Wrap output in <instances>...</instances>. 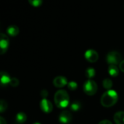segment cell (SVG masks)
<instances>
[{
	"label": "cell",
	"instance_id": "d6986e66",
	"mask_svg": "<svg viewBox=\"0 0 124 124\" xmlns=\"http://www.w3.org/2000/svg\"><path fill=\"white\" fill-rule=\"evenodd\" d=\"M7 104L6 101H4V100H1V102H0V113H4L7 110Z\"/></svg>",
	"mask_w": 124,
	"mask_h": 124
},
{
	"label": "cell",
	"instance_id": "d4e9b609",
	"mask_svg": "<svg viewBox=\"0 0 124 124\" xmlns=\"http://www.w3.org/2000/svg\"><path fill=\"white\" fill-rule=\"evenodd\" d=\"M0 124H7L3 117H0Z\"/></svg>",
	"mask_w": 124,
	"mask_h": 124
},
{
	"label": "cell",
	"instance_id": "603a6c76",
	"mask_svg": "<svg viewBox=\"0 0 124 124\" xmlns=\"http://www.w3.org/2000/svg\"><path fill=\"white\" fill-rule=\"evenodd\" d=\"M119 68H120V70H121V71L124 72V60H122V61L121 62V63L119 64Z\"/></svg>",
	"mask_w": 124,
	"mask_h": 124
},
{
	"label": "cell",
	"instance_id": "7402d4cb",
	"mask_svg": "<svg viewBox=\"0 0 124 124\" xmlns=\"http://www.w3.org/2000/svg\"><path fill=\"white\" fill-rule=\"evenodd\" d=\"M40 94H41V96L43 97V99H44V98H46V97L48 96V91L46 90V89H43V90L41 91Z\"/></svg>",
	"mask_w": 124,
	"mask_h": 124
},
{
	"label": "cell",
	"instance_id": "5b68a950",
	"mask_svg": "<svg viewBox=\"0 0 124 124\" xmlns=\"http://www.w3.org/2000/svg\"><path fill=\"white\" fill-rule=\"evenodd\" d=\"M73 119L72 114L70 111L68 110H62L58 117V120L61 124H67L71 122Z\"/></svg>",
	"mask_w": 124,
	"mask_h": 124
},
{
	"label": "cell",
	"instance_id": "ffe728a7",
	"mask_svg": "<svg viewBox=\"0 0 124 124\" xmlns=\"http://www.w3.org/2000/svg\"><path fill=\"white\" fill-rule=\"evenodd\" d=\"M28 2L33 7H39L42 4L41 0H29Z\"/></svg>",
	"mask_w": 124,
	"mask_h": 124
},
{
	"label": "cell",
	"instance_id": "9c48e42d",
	"mask_svg": "<svg viewBox=\"0 0 124 124\" xmlns=\"http://www.w3.org/2000/svg\"><path fill=\"white\" fill-rule=\"evenodd\" d=\"M68 84L67 78L62 76H58L55 77L53 80V84L57 88H62Z\"/></svg>",
	"mask_w": 124,
	"mask_h": 124
},
{
	"label": "cell",
	"instance_id": "30bf717a",
	"mask_svg": "<svg viewBox=\"0 0 124 124\" xmlns=\"http://www.w3.org/2000/svg\"><path fill=\"white\" fill-rule=\"evenodd\" d=\"M0 76H1V85L2 87L7 86L8 84H10L11 79L12 78L10 77V76L5 71H1L0 73Z\"/></svg>",
	"mask_w": 124,
	"mask_h": 124
},
{
	"label": "cell",
	"instance_id": "277c9868",
	"mask_svg": "<svg viewBox=\"0 0 124 124\" xmlns=\"http://www.w3.org/2000/svg\"><path fill=\"white\" fill-rule=\"evenodd\" d=\"M83 89H84V92L86 94L90 95V96L94 95L97 93V84H96V82L94 81L89 79L86 81H85V83L84 84Z\"/></svg>",
	"mask_w": 124,
	"mask_h": 124
},
{
	"label": "cell",
	"instance_id": "44dd1931",
	"mask_svg": "<svg viewBox=\"0 0 124 124\" xmlns=\"http://www.w3.org/2000/svg\"><path fill=\"white\" fill-rule=\"evenodd\" d=\"M12 86L13 87H16L19 85V80L16 78H12L10 84H9Z\"/></svg>",
	"mask_w": 124,
	"mask_h": 124
},
{
	"label": "cell",
	"instance_id": "484cf974",
	"mask_svg": "<svg viewBox=\"0 0 124 124\" xmlns=\"http://www.w3.org/2000/svg\"><path fill=\"white\" fill-rule=\"evenodd\" d=\"M33 124H41L40 123H39V122H35V123H33Z\"/></svg>",
	"mask_w": 124,
	"mask_h": 124
},
{
	"label": "cell",
	"instance_id": "cb8c5ba5",
	"mask_svg": "<svg viewBox=\"0 0 124 124\" xmlns=\"http://www.w3.org/2000/svg\"><path fill=\"white\" fill-rule=\"evenodd\" d=\"M98 124H113L111 121H108V120H103L102 121H100Z\"/></svg>",
	"mask_w": 124,
	"mask_h": 124
},
{
	"label": "cell",
	"instance_id": "7a4b0ae2",
	"mask_svg": "<svg viewBox=\"0 0 124 124\" xmlns=\"http://www.w3.org/2000/svg\"><path fill=\"white\" fill-rule=\"evenodd\" d=\"M54 100V103L57 105V107L60 108H65L69 104L70 97L65 90L60 89L56 92Z\"/></svg>",
	"mask_w": 124,
	"mask_h": 124
},
{
	"label": "cell",
	"instance_id": "6da1fadb",
	"mask_svg": "<svg viewBox=\"0 0 124 124\" xmlns=\"http://www.w3.org/2000/svg\"><path fill=\"white\" fill-rule=\"evenodd\" d=\"M118 95L117 92L113 89H110L106 91L101 97V104L102 106L106 108H110L113 106L118 101Z\"/></svg>",
	"mask_w": 124,
	"mask_h": 124
},
{
	"label": "cell",
	"instance_id": "8fae6325",
	"mask_svg": "<svg viewBox=\"0 0 124 124\" xmlns=\"http://www.w3.org/2000/svg\"><path fill=\"white\" fill-rule=\"evenodd\" d=\"M114 121L116 124H124V112L119 111L114 115Z\"/></svg>",
	"mask_w": 124,
	"mask_h": 124
},
{
	"label": "cell",
	"instance_id": "4fadbf2b",
	"mask_svg": "<svg viewBox=\"0 0 124 124\" xmlns=\"http://www.w3.org/2000/svg\"><path fill=\"white\" fill-rule=\"evenodd\" d=\"M26 120H27V116L25 113L20 112L16 115L15 121L18 124H23L26 121Z\"/></svg>",
	"mask_w": 124,
	"mask_h": 124
},
{
	"label": "cell",
	"instance_id": "8992f818",
	"mask_svg": "<svg viewBox=\"0 0 124 124\" xmlns=\"http://www.w3.org/2000/svg\"><path fill=\"white\" fill-rule=\"evenodd\" d=\"M85 58L90 62H95L99 59V54L94 49H90L86 51L84 54Z\"/></svg>",
	"mask_w": 124,
	"mask_h": 124
},
{
	"label": "cell",
	"instance_id": "ac0fdd59",
	"mask_svg": "<svg viewBox=\"0 0 124 124\" xmlns=\"http://www.w3.org/2000/svg\"><path fill=\"white\" fill-rule=\"evenodd\" d=\"M68 89L70 90L74 91V90H76L78 88V84L76 81H69L68 84Z\"/></svg>",
	"mask_w": 124,
	"mask_h": 124
},
{
	"label": "cell",
	"instance_id": "3957f363",
	"mask_svg": "<svg viewBox=\"0 0 124 124\" xmlns=\"http://www.w3.org/2000/svg\"><path fill=\"white\" fill-rule=\"evenodd\" d=\"M122 56L121 54L117 51H111L110 52L106 57L107 62L110 65H117L120 64L121 62Z\"/></svg>",
	"mask_w": 124,
	"mask_h": 124
},
{
	"label": "cell",
	"instance_id": "5bb4252c",
	"mask_svg": "<svg viewBox=\"0 0 124 124\" xmlns=\"http://www.w3.org/2000/svg\"><path fill=\"white\" fill-rule=\"evenodd\" d=\"M108 73L111 76L116 77V76H118V74H119V69L117 67V65H109Z\"/></svg>",
	"mask_w": 124,
	"mask_h": 124
},
{
	"label": "cell",
	"instance_id": "9a60e30c",
	"mask_svg": "<svg viewBox=\"0 0 124 124\" xmlns=\"http://www.w3.org/2000/svg\"><path fill=\"white\" fill-rule=\"evenodd\" d=\"M81 103L79 102V101H73L70 105V109L72 110V111H74V112H77L78 110H81Z\"/></svg>",
	"mask_w": 124,
	"mask_h": 124
},
{
	"label": "cell",
	"instance_id": "52a82bcc",
	"mask_svg": "<svg viewBox=\"0 0 124 124\" xmlns=\"http://www.w3.org/2000/svg\"><path fill=\"white\" fill-rule=\"evenodd\" d=\"M40 108H41V110L43 112L46 113H49L53 110L52 104L51 103V102L49 100H48L46 98L42 99L41 100V102H40Z\"/></svg>",
	"mask_w": 124,
	"mask_h": 124
},
{
	"label": "cell",
	"instance_id": "e0dca14e",
	"mask_svg": "<svg viewBox=\"0 0 124 124\" xmlns=\"http://www.w3.org/2000/svg\"><path fill=\"white\" fill-rule=\"evenodd\" d=\"M102 84H103V86L104 88L110 90L112 86H113V81L110 79V78H105L103 82H102Z\"/></svg>",
	"mask_w": 124,
	"mask_h": 124
},
{
	"label": "cell",
	"instance_id": "2e32d148",
	"mask_svg": "<svg viewBox=\"0 0 124 124\" xmlns=\"http://www.w3.org/2000/svg\"><path fill=\"white\" fill-rule=\"evenodd\" d=\"M95 74H96V71L94 70V68H92V67H89L88 68H86V71H85V75L87 78H89V79L92 78L93 77L95 76Z\"/></svg>",
	"mask_w": 124,
	"mask_h": 124
},
{
	"label": "cell",
	"instance_id": "ba28073f",
	"mask_svg": "<svg viewBox=\"0 0 124 124\" xmlns=\"http://www.w3.org/2000/svg\"><path fill=\"white\" fill-rule=\"evenodd\" d=\"M9 40L7 35L4 33H1V39H0V49H1V54H4L9 46Z\"/></svg>",
	"mask_w": 124,
	"mask_h": 124
},
{
	"label": "cell",
	"instance_id": "7c38bea8",
	"mask_svg": "<svg viewBox=\"0 0 124 124\" xmlns=\"http://www.w3.org/2000/svg\"><path fill=\"white\" fill-rule=\"evenodd\" d=\"M7 32L11 36H16L19 33V28L17 25H11L7 28Z\"/></svg>",
	"mask_w": 124,
	"mask_h": 124
}]
</instances>
